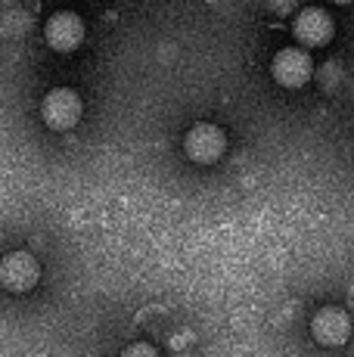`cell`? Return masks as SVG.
<instances>
[{
    "mask_svg": "<svg viewBox=\"0 0 354 357\" xmlns=\"http://www.w3.org/2000/svg\"><path fill=\"white\" fill-rule=\"evenodd\" d=\"M40 115L50 130H72L81 121V97L72 87H53L40 102Z\"/></svg>",
    "mask_w": 354,
    "mask_h": 357,
    "instance_id": "2",
    "label": "cell"
},
{
    "mask_svg": "<svg viewBox=\"0 0 354 357\" xmlns=\"http://www.w3.org/2000/svg\"><path fill=\"white\" fill-rule=\"evenodd\" d=\"M336 6H348V3H354V0H332Z\"/></svg>",
    "mask_w": 354,
    "mask_h": 357,
    "instance_id": "9",
    "label": "cell"
},
{
    "mask_svg": "<svg viewBox=\"0 0 354 357\" xmlns=\"http://www.w3.org/2000/svg\"><path fill=\"white\" fill-rule=\"evenodd\" d=\"M224 149H227V137H224V130L212 125V121H199V125H193L187 130V137H183V153L196 165H215L224 155Z\"/></svg>",
    "mask_w": 354,
    "mask_h": 357,
    "instance_id": "1",
    "label": "cell"
},
{
    "mask_svg": "<svg viewBox=\"0 0 354 357\" xmlns=\"http://www.w3.org/2000/svg\"><path fill=\"white\" fill-rule=\"evenodd\" d=\"M121 357H159V351L153 345H146V342H134V345H128L121 351Z\"/></svg>",
    "mask_w": 354,
    "mask_h": 357,
    "instance_id": "8",
    "label": "cell"
},
{
    "mask_svg": "<svg viewBox=\"0 0 354 357\" xmlns=\"http://www.w3.org/2000/svg\"><path fill=\"white\" fill-rule=\"evenodd\" d=\"M292 34H295V40L302 47H323L326 40L332 38L330 13L320 10V6H308V10H302L295 16V22H292Z\"/></svg>",
    "mask_w": 354,
    "mask_h": 357,
    "instance_id": "7",
    "label": "cell"
},
{
    "mask_svg": "<svg viewBox=\"0 0 354 357\" xmlns=\"http://www.w3.org/2000/svg\"><path fill=\"white\" fill-rule=\"evenodd\" d=\"M311 72H314V63H311L308 50H302V47H283V50L274 56V63H270L274 81L280 87H289V91L308 84Z\"/></svg>",
    "mask_w": 354,
    "mask_h": 357,
    "instance_id": "3",
    "label": "cell"
},
{
    "mask_svg": "<svg viewBox=\"0 0 354 357\" xmlns=\"http://www.w3.org/2000/svg\"><path fill=\"white\" fill-rule=\"evenodd\" d=\"M40 280V264L29 252H10L0 261V283L10 292H29Z\"/></svg>",
    "mask_w": 354,
    "mask_h": 357,
    "instance_id": "5",
    "label": "cell"
},
{
    "mask_svg": "<svg viewBox=\"0 0 354 357\" xmlns=\"http://www.w3.org/2000/svg\"><path fill=\"white\" fill-rule=\"evenodd\" d=\"M311 335L323 348H339L351 339V320L342 307H320L311 317Z\"/></svg>",
    "mask_w": 354,
    "mask_h": 357,
    "instance_id": "4",
    "label": "cell"
},
{
    "mask_svg": "<svg viewBox=\"0 0 354 357\" xmlns=\"http://www.w3.org/2000/svg\"><path fill=\"white\" fill-rule=\"evenodd\" d=\"M44 38L53 50L59 53H72L75 47L84 40V22H81L78 13L72 10H59L47 19V29H44Z\"/></svg>",
    "mask_w": 354,
    "mask_h": 357,
    "instance_id": "6",
    "label": "cell"
}]
</instances>
